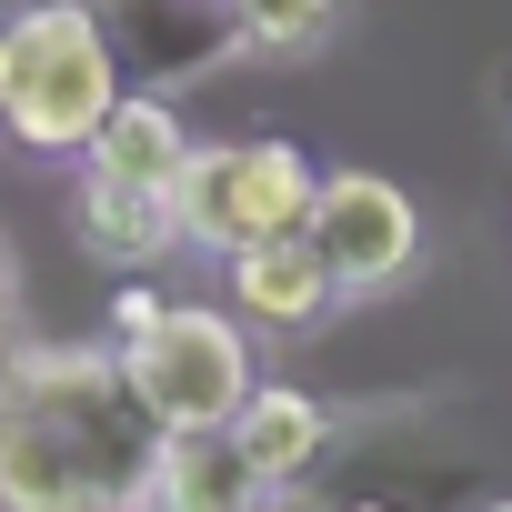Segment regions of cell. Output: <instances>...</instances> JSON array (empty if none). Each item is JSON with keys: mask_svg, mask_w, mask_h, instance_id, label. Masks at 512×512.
Listing matches in <instances>:
<instances>
[{"mask_svg": "<svg viewBox=\"0 0 512 512\" xmlns=\"http://www.w3.org/2000/svg\"><path fill=\"white\" fill-rule=\"evenodd\" d=\"M71 231L101 251V262H161V251L181 241V221H171V191H141V181H111V171H91L81 161V191H71Z\"/></svg>", "mask_w": 512, "mask_h": 512, "instance_id": "9", "label": "cell"}, {"mask_svg": "<svg viewBox=\"0 0 512 512\" xmlns=\"http://www.w3.org/2000/svg\"><path fill=\"white\" fill-rule=\"evenodd\" d=\"M221 21L262 61H312L332 41V21H342V0H221Z\"/></svg>", "mask_w": 512, "mask_h": 512, "instance_id": "11", "label": "cell"}, {"mask_svg": "<svg viewBox=\"0 0 512 512\" xmlns=\"http://www.w3.org/2000/svg\"><path fill=\"white\" fill-rule=\"evenodd\" d=\"M332 302H342V282H332L322 251H312V231H282V241L231 251V312H241V322H262V332H312Z\"/></svg>", "mask_w": 512, "mask_h": 512, "instance_id": "6", "label": "cell"}, {"mask_svg": "<svg viewBox=\"0 0 512 512\" xmlns=\"http://www.w3.org/2000/svg\"><path fill=\"white\" fill-rule=\"evenodd\" d=\"M502 101H512V81H502Z\"/></svg>", "mask_w": 512, "mask_h": 512, "instance_id": "16", "label": "cell"}, {"mask_svg": "<svg viewBox=\"0 0 512 512\" xmlns=\"http://www.w3.org/2000/svg\"><path fill=\"white\" fill-rule=\"evenodd\" d=\"M262 472L231 452V432H161L141 512H262Z\"/></svg>", "mask_w": 512, "mask_h": 512, "instance_id": "7", "label": "cell"}, {"mask_svg": "<svg viewBox=\"0 0 512 512\" xmlns=\"http://www.w3.org/2000/svg\"><path fill=\"white\" fill-rule=\"evenodd\" d=\"M322 161L302 141H191L181 181H171V221L191 251H251V241H282L312 221Z\"/></svg>", "mask_w": 512, "mask_h": 512, "instance_id": "2", "label": "cell"}, {"mask_svg": "<svg viewBox=\"0 0 512 512\" xmlns=\"http://www.w3.org/2000/svg\"><path fill=\"white\" fill-rule=\"evenodd\" d=\"M231 432V452L262 472V492H292V482H312L322 472V452H332V432H342V412L322 402V392H302V382H251L241 392V412L221 422Z\"/></svg>", "mask_w": 512, "mask_h": 512, "instance_id": "5", "label": "cell"}, {"mask_svg": "<svg viewBox=\"0 0 512 512\" xmlns=\"http://www.w3.org/2000/svg\"><path fill=\"white\" fill-rule=\"evenodd\" d=\"M121 372L151 402L161 432H221L241 412V392H251V332H241V312L171 302L141 342H121Z\"/></svg>", "mask_w": 512, "mask_h": 512, "instance_id": "3", "label": "cell"}, {"mask_svg": "<svg viewBox=\"0 0 512 512\" xmlns=\"http://www.w3.org/2000/svg\"><path fill=\"white\" fill-rule=\"evenodd\" d=\"M302 231H312V251L332 262L342 302H372V292H392V282L422 262V211H412V191L382 181V171H322Z\"/></svg>", "mask_w": 512, "mask_h": 512, "instance_id": "4", "label": "cell"}, {"mask_svg": "<svg viewBox=\"0 0 512 512\" xmlns=\"http://www.w3.org/2000/svg\"><path fill=\"white\" fill-rule=\"evenodd\" d=\"M131 512H141V502H131Z\"/></svg>", "mask_w": 512, "mask_h": 512, "instance_id": "17", "label": "cell"}, {"mask_svg": "<svg viewBox=\"0 0 512 512\" xmlns=\"http://www.w3.org/2000/svg\"><path fill=\"white\" fill-rule=\"evenodd\" d=\"M482 512H512V502H482Z\"/></svg>", "mask_w": 512, "mask_h": 512, "instance_id": "15", "label": "cell"}, {"mask_svg": "<svg viewBox=\"0 0 512 512\" xmlns=\"http://www.w3.org/2000/svg\"><path fill=\"white\" fill-rule=\"evenodd\" d=\"M161 312H171V302H161L151 282H121V292H111V332H121V342H141V332H151Z\"/></svg>", "mask_w": 512, "mask_h": 512, "instance_id": "13", "label": "cell"}, {"mask_svg": "<svg viewBox=\"0 0 512 512\" xmlns=\"http://www.w3.org/2000/svg\"><path fill=\"white\" fill-rule=\"evenodd\" d=\"M0 512H111V502L31 412L0 402Z\"/></svg>", "mask_w": 512, "mask_h": 512, "instance_id": "10", "label": "cell"}, {"mask_svg": "<svg viewBox=\"0 0 512 512\" xmlns=\"http://www.w3.org/2000/svg\"><path fill=\"white\" fill-rule=\"evenodd\" d=\"M121 31H141V41H151V71H161V81L211 71V61H231V51H241L221 11H161V0H131V11H121Z\"/></svg>", "mask_w": 512, "mask_h": 512, "instance_id": "12", "label": "cell"}, {"mask_svg": "<svg viewBox=\"0 0 512 512\" xmlns=\"http://www.w3.org/2000/svg\"><path fill=\"white\" fill-rule=\"evenodd\" d=\"M121 101V41L91 0H21L0 21V131L41 161H81Z\"/></svg>", "mask_w": 512, "mask_h": 512, "instance_id": "1", "label": "cell"}, {"mask_svg": "<svg viewBox=\"0 0 512 512\" xmlns=\"http://www.w3.org/2000/svg\"><path fill=\"white\" fill-rule=\"evenodd\" d=\"M81 161H91V171H111V181L171 191V181H181V161H191V121H181L161 91H131V81H121V101L101 111V131L81 141Z\"/></svg>", "mask_w": 512, "mask_h": 512, "instance_id": "8", "label": "cell"}, {"mask_svg": "<svg viewBox=\"0 0 512 512\" xmlns=\"http://www.w3.org/2000/svg\"><path fill=\"white\" fill-rule=\"evenodd\" d=\"M342 512H392V502H342Z\"/></svg>", "mask_w": 512, "mask_h": 512, "instance_id": "14", "label": "cell"}]
</instances>
